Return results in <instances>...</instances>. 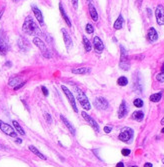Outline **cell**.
<instances>
[{"label": "cell", "instance_id": "cell-3", "mask_svg": "<svg viewBox=\"0 0 164 167\" xmlns=\"http://www.w3.org/2000/svg\"><path fill=\"white\" fill-rule=\"evenodd\" d=\"M33 43L39 48L40 51H41V53H42V55L45 57V58H51V53H50V51L48 50V48H47V46L45 45V43H44L40 38L34 37Z\"/></svg>", "mask_w": 164, "mask_h": 167}, {"label": "cell", "instance_id": "cell-41", "mask_svg": "<svg viewBox=\"0 0 164 167\" xmlns=\"http://www.w3.org/2000/svg\"><path fill=\"white\" fill-rule=\"evenodd\" d=\"M161 71H162V72H164V62H163L162 66H161Z\"/></svg>", "mask_w": 164, "mask_h": 167}, {"label": "cell", "instance_id": "cell-13", "mask_svg": "<svg viewBox=\"0 0 164 167\" xmlns=\"http://www.w3.org/2000/svg\"><path fill=\"white\" fill-rule=\"evenodd\" d=\"M8 52V44L5 40L4 35L0 34V54L1 55H5Z\"/></svg>", "mask_w": 164, "mask_h": 167}, {"label": "cell", "instance_id": "cell-17", "mask_svg": "<svg viewBox=\"0 0 164 167\" xmlns=\"http://www.w3.org/2000/svg\"><path fill=\"white\" fill-rule=\"evenodd\" d=\"M126 114H127L126 102L123 100L122 102H121L120 106H119V109H118V118H123Z\"/></svg>", "mask_w": 164, "mask_h": 167}, {"label": "cell", "instance_id": "cell-24", "mask_svg": "<svg viewBox=\"0 0 164 167\" xmlns=\"http://www.w3.org/2000/svg\"><path fill=\"white\" fill-rule=\"evenodd\" d=\"M12 124H13L14 128H15V131H17L18 133L21 134V135H24V134H25V132L23 131V129H22V127L20 126V124L18 123L16 120H13V121H12Z\"/></svg>", "mask_w": 164, "mask_h": 167}, {"label": "cell", "instance_id": "cell-44", "mask_svg": "<svg viewBox=\"0 0 164 167\" xmlns=\"http://www.w3.org/2000/svg\"><path fill=\"white\" fill-rule=\"evenodd\" d=\"M161 132H162V133H164V127L162 128V129H161Z\"/></svg>", "mask_w": 164, "mask_h": 167}, {"label": "cell", "instance_id": "cell-12", "mask_svg": "<svg viewBox=\"0 0 164 167\" xmlns=\"http://www.w3.org/2000/svg\"><path fill=\"white\" fill-rule=\"evenodd\" d=\"M93 46H94V49L96 50V52H99V53L102 52L103 49H104V44L98 36H95L93 38Z\"/></svg>", "mask_w": 164, "mask_h": 167}, {"label": "cell", "instance_id": "cell-18", "mask_svg": "<svg viewBox=\"0 0 164 167\" xmlns=\"http://www.w3.org/2000/svg\"><path fill=\"white\" fill-rule=\"evenodd\" d=\"M60 118H61V120H62V122H63V123H64V125H65L66 127L68 128V130H69V131H70V133L73 134V135H75V133H76V132H75V128H74L73 126H72V124L70 123V122L68 121V120L66 119V118L64 117L63 115L60 116Z\"/></svg>", "mask_w": 164, "mask_h": 167}, {"label": "cell", "instance_id": "cell-27", "mask_svg": "<svg viewBox=\"0 0 164 167\" xmlns=\"http://www.w3.org/2000/svg\"><path fill=\"white\" fill-rule=\"evenodd\" d=\"M161 97H162V92L155 93V94H152L150 96V101H152V102H158V101H160Z\"/></svg>", "mask_w": 164, "mask_h": 167}, {"label": "cell", "instance_id": "cell-16", "mask_svg": "<svg viewBox=\"0 0 164 167\" xmlns=\"http://www.w3.org/2000/svg\"><path fill=\"white\" fill-rule=\"evenodd\" d=\"M91 72V69L89 67H79V68L72 69V73L73 74H78V75H83V74H88Z\"/></svg>", "mask_w": 164, "mask_h": 167}, {"label": "cell", "instance_id": "cell-36", "mask_svg": "<svg viewBox=\"0 0 164 167\" xmlns=\"http://www.w3.org/2000/svg\"><path fill=\"white\" fill-rule=\"evenodd\" d=\"M24 84H25V82H21V83H20V84H18L16 87H14V90H18V89H20L22 86H23Z\"/></svg>", "mask_w": 164, "mask_h": 167}, {"label": "cell", "instance_id": "cell-21", "mask_svg": "<svg viewBox=\"0 0 164 167\" xmlns=\"http://www.w3.org/2000/svg\"><path fill=\"white\" fill-rule=\"evenodd\" d=\"M28 148H29V150H30V151H31V152H33V154H35V155L37 156V157L41 158V159H43V160H45V159H46V157H45V156H44L43 154H42L41 152H40L39 150H38L37 148L35 147V146H33V145H30V146H29V147H28Z\"/></svg>", "mask_w": 164, "mask_h": 167}, {"label": "cell", "instance_id": "cell-5", "mask_svg": "<svg viewBox=\"0 0 164 167\" xmlns=\"http://www.w3.org/2000/svg\"><path fill=\"white\" fill-rule=\"evenodd\" d=\"M120 49H121V60H120V64H119L120 65V68L123 69V70H128L130 68V64H129L127 52L123 46H120Z\"/></svg>", "mask_w": 164, "mask_h": 167}, {"label": "cell", "instance_id": "cell-6", "mask_svg": "<svg viewBox=\"0 0 164 167\" xmlns=\"http://www.w3.org/2000/svg\"><path fill=\"white\" fill-rule=\"evenodd\" d=\"M61 89H62V90H63L64 94H65V95H66V97H67L68 101H69L70 105H71L72 108H73L74 112H78V109H77V107H76L75 98H74L73 94H72V93H71V91H70L69 89L67 88V87L64 86V85H62V86H61Z\"/></svg>", "mask_w": 164, "mask_h": 167}, {"label": "cell", "instance_id": "cell-34", "mask_svg": "<svg viewBox=\"0 0 164 167\" xmlns=\"http://www.w3.org/2000/svg\"><path fill=\"white\" fill-rule=\"evenodd\" d=\"M41 90H42V92H43L44 96H47V95H48V90H47V88H46L45 86H42V87H41Z\"/></svg>", "mask_w": 164, "mask_h": 167}, {"label": "cell", "instance_id": "cell-4", "mask_svg": "<svg viewBox=\"0 0 164 167\" xmlns=\"http://www.w3.org/2000/svg\"><path fill=\"white\" fill-rule=\"evenodd\" d=\"M133 137V130L129 127L122 128L120 134H119L118 138L123 142H129Z\"/></svg>", "mask_w": 164, "mask_h": 167}, {"label": "cell", "instance_id": "cell-31", "mask_svg": "<svg viewBox=\"0 0 164 167\" xmlns=\"http://www.w3.org/2000/svg\"><path fill=\"white\" fill-rule=\"evenodd\" d=\"M156 79L161 83H164V72L162 73H159V74L156 75Z\"/></svg>", "mask_w": 164, "mask_h": 167}, {"label": "cell", "instance_id": "cell-26", "mask_svg": "<svg viewBox=\"0 0 164 167\" xmlns=\"http://www.w3.org/2000/svg\"><path fill=\"white\" fill-rule=\"evenodd\" d=\"M83 45H84L85 51H86V52L91 51V48H92V45H91L90 41H89V40L87 39L86 37H83Z\"/></svg>", "mask_w": 164, "mask_h": 167}, {"label": "cell", "instance_id": "cell-20", "mask_svg": "<svg viewBox=\"0 0 164 167\" xmlns=\"http://www.w3.org/2000/svg\"><path fill=\"white\" fill-rule=\"evenodd\" d=\"M123 22H124V19H123L122 15L120 14V15L118 16V18L116 19V21L114 22V25H113L114 29H116V30L121 29V28H122V26H123Z\"/></svg>", "mask_w": 164, "mask_h": 167}, {"label": "cell", "instance_id": "cell-46", "mask_svg": "<svg viewBox=\"0 0 164 167\" xmlns=\"http://www.w3.org/2000/svg\"><path fill=\"white\" fill-rule=\"evenodd\" d=\"M132 167H136V166H132Z\"/></svg>", "mask_w": 164, "mask_h": 167}, {"label": "cell", "instance_id": "cell-43", "mask_svg": "<svg viewBox=\"0 0 164 167\" xmlns=\"http://www.w3.org/2000/svg\"><path fill=\"white\" fill-rule=\"evenodd\" d=\"M2 13H3V11H2V10H0V17H1V15H2Z\"/></svg>", "mask_w": 164, "mask_h": 167}, {"label": "cell", "instance_id": "cell-33", "mask_svg": "<svg viewBox=\"0 0 164 167\" xmlns=\"http://www.w3.org/2000/svg\"><path fill=\"white\" fill-rule=\"evenodd\" d=\"M130 150L129 149H126V148H124V149L121 150V154H122L123 156H128L129 154H130Z\"/></svg>", "mask_w": 164, "mask_h": 167}, {"label": "cell", "instance_id": "cell-35", "mask_svg": "<svg viewBox=\"0 0 164 167\" xmlns=\"http://www.w3.org/2000/svg\"><path fill=\"white\" fill-rule=\"evenodd\" d=\"M103 130H104L105 133H109V132H111V130H112V127H111V126H105Z\"/></svg>", "mask_w": 164, "mask_h": 167}, {"label": "cell", "instance_id": "cell-38", "mask_svg": "<svg viewBox=\"0 0 164 167\" xmlns=\"http://www.w3.org/2000/svg\"><path fill=\"white\" fill-rule=\"evenodd\" d=\"M144 167H153V165L151 163H149V162H147V163L144 164Z\"/></svg>", "mask_w": 164, "mask_h": 167}, {"label": "cell", "instance_id": "cell-37", "mask_svg": "<svg viewBox=\"0 0 164 167\" xmlns=\"http://www.w3.org/2000/svg\"><path fill=\"white\" fill-rule=\"evenodd\" d=\"M116 167H124V163L123 162H118L116 164Z\"/></svg>", "mask_w": 164, "mask_h": 167}, {"label": "cell", "instance_id": "cell-7", "mask_svg": "<svg viewBox=\"0 0 164 167\" xmlns=\"http://www.w3.org/2000/svg\"><path fill=\"white\" fill-rule=\"evenodd\" d=\"M0 129H1L5 134L11 136V137H13V138L17 137V133H16L15 130H14L9 124L5 123V122H3L2 120H0Z\"/></svg>", "mask_w": 164, "mask_h": 167}, {"label": "cell", "instance_id": "cell-1", "mask_svg": "<svg viewBox=\"0 0 164 167\" xmlns=\"http://www.w3.org/2000/svg\"><path fill=\"white\" fill-rule=\"evenodd\" d=\"M22 30L25 32L28 35H38L40 33V29L37 26V24L35 23L33 19L30 16H28L25 19L22 26Z\"/></svg>", "mask_w": 164, "mask_h": 167}, {"label": "cell", "instance_id": "cell-14", "mask_svg": "<svg viewBox=\"0 0 164 167\" xmlns=\"http://www.w3.org/2000/svg\"><path fill=\"white\" fill-rule=\"evenodd\" d=\"M147 39L149 42H155L158 39V33L153 27L149 28L148 32H147Z\"/></svg>", "mask_w": 164, "mask_h": 167}, {"label": "cell", "instance_id": "cell-10", "mask_svg": "<svg viewBox=\"0 0 164 167\" xmlns=\"http://www.w3.org/2000/svg\"><path fill=\"white\" fill-rule=\"evenodd\" d=\"M81 115L83 116V118H84L85 120H86L87 122H88L89 124H90L91 126L93 127V129L95 130L96 132H99V125L97 124V122L95 121L94 119H93L91 116H89L88 114L86 113V112H84V111H82L81 112Z\"/></svg>", "mask_w": 164, "mask_h": 167}, {"label": "cell", "instance_id": "cell-2", "mask_svg": "<svg viewBox=\"0 0 164 167\" xmlns=\"http://www.w3.org/2000/svg\"><path fill=\"white\" fill-rule=\"evenodd\" d=\"M75 92H76V97H77V100L79 101V103L81 104V106L85 110H90L91 109V105L90 102H89L88 98L85 95V93L83 91L80 90L78 87H75Z\"/></svg>", "mask_w": 164, "mask_h": 167}, {"label": "cell", "instance_id": "cell-32", "mask_svg": "<svg viewBox=\"0 0 164 167\" xmlns=\"http://www.w3.org/2000/svg\"><path fill=\"white\" fill-rule=\"evenodd\" d=\"M44 118H45V120H46V122L47 123H52V118H51V116H50V114H48V113H44Z\"/></svg>", "mask_w": 164, "mask_h": 167}, {"label": "cell", "instance_id": "cell-30", "mask_svg": "<svg viewBox=\"0 0 164 167\" xmlns=\"http://www.w3.org/2000/svg\"><path fill=\"white\" fill-rule=\"evenodd\" d=\"M85 30H86V32L89 34H92L93 32H94V28H93V26L91 25V24H87L86 27H85Z\"/></svg>", "mask_w": 164, "mask_h": 167}, {"label": "cell", "instance_id": "cell-42", "mask_svg": "<svg viewBox=\"0 0 164 167\" xmlns=\"http://www.w3.org/2000/svg\"><path fill=\"white\" fill-rule=\"evenodd\" d=\"M161 124H162V125H164V117L162 118V120H161Z\"/></svg>", "mask_w": 164, "mask_h": 167}, {"label": "cell", "instance_id": "cell-39", "mask_svg": "<svg viewBox=\"0 0 164 167\" xmlns=\"http://www.w3.org/2000/svg\"><path fill=\"white\" fill-rule=\"evenodd\" d=\"M15 142H16V143H18V144H20V143L22 142V140H21V139H19V138H17V139L15 140Z\"/></svg>", "mask_w": 164, "mask_h": 167}, {"label": "cell", "instance_id": "cell-28", "mask_svg": "<svg viewBox=\"0 0 164 167\" xmlns=\"http://www.w3.org/2000/svg\"><path fill=\"white\" fill-rule=\"evenodd\" d=\"M117 84L120 85V86H125V85L128 84V79H127L125 76L119 77L118 80H117Z\"/></svg>", "mask_w": 164, "mask_h": 167}, {"label": "cell", "instance_id": "cell-25", "mask_svg": "<svg viewBox=\"0 0 164 167\" xmlns=\"http://www.w3.org/2000/svg\"><path fill=\"white\" fill-rule=\"evenodd\" d=\"M132 118L134 120H137V121H141L144 118V114H143L142 111H135L132 115Z\"/></svg>", "mask_w": 164, "mask_h": 167}, {"label": "cell", "instance_id": "cell-9", "mask_svg": "<svg viewBox=\"0 0 164 167\" xmlns=\"http://www.w3.org/2000/svg\"><path fill=\"white\" fill-rule=\"evenodd\" d=\"M156 22L159 25H164V7L162 5H158L155 9Z\"/></svg>", "mask_w": 164, "mask_h": 167}, {"label": "cell", "instance_id": "cell-19", "mask_svg": "<svg viewBox=\"0 0 164 167\" xmlns=\"http://www.w3.org/2000/svg\"><path fill=\"white\" fill-rule=\"evenodd\" d=\"M88 6H89V12H90V16H91V18H92V20L97 21V20H98V14H97V11H96V9H95V7L93 6L92 3H89Z\"/></svg>", "mask_w": 164, "mask_h": 167}, {"label": "cell", "instance_id": "cell-22", "mask_svg": "<svg viewBox=\"0 0 164 167\" xmlns=\"http://www.w3.org/2000/svg\"><path fill=\"white\" fill-rule=\"evenodd\" d=\"M59 9H60V13H61V15H62V17H63V19L65 20V22L67 23V25L69 26V27H71V22H70L69 18H68L67 14H66L65 11H64V9H63V7H62V4L61 3H59Z\"/></svg>", "mask_w": 164, "mask_h": 167}, {"label": "cell", "instance_id": "cell-29", "mask_svg": "<svg viewBox=\"0 0 164 167\" xmlns=\"http://www.w3.org/2000/svg\"><path fill=\"white\" fill-rule=\"evenodd\" d=\"M133 104H134V106L138 107V108H140V107L143 106V101L141 100L140 98H136L134 101H133Z\"/></svg>", "mask_w": 164, "mask_h": 167}, {"label": "cell", "instance_id": "cell-11", "mask_svg": "<svg viewBox=\"0 0 164 167\" xmlns=\"http://www.w3.org/2000/svg\"><path fill=\"white\" fill-rule=\"evenodd\" d=\"M61 32H62V34H63V39H64V42H65V46H66V48H67L68 51H69L72 48V45H73L72 39H71V37H70L69 33H68L65 29H61Z\"/></svg>", "mask_w": 164, "mask_h": 167}, {"label": "cell", "instance_id": "cell-45", "mask_svg": "<svg viewBox=\"0 0 164 167\" xmlns=\"http://www.w3.org/2000/svg\"><path fill=\"white\" fill-rule=\"evenodd\" d=\"M162 163L164 164V159H162Z\"/></svg>", "mask_w": 164, "mask_h": 167}, {"label": "cell", "instance_id": "cell-8", "mask_svg": "<svg viewBox=\"0 0 164 167\" xmlns=\"http://www.w3.org/2000/svg\"><path fill=\"white\" fill-rule=\"evenodd\" d=\"M94 106L96 107L99 110H106L109 106V103L104 97H97L94 99V102H93Z\"/></svg>", "mask_w": 164, "mask_h": 167}, {"label": "cell", "instance_id": "cell-15", "mask_svg": "<svg viewBox=\"0 0 164 167\" xmlns=\"http://www.w3.org/2000/svg\"><path fill=\"white\" fill-rule=\"evenodd\" d=\"M32 10H33V13L35 15V18L37 19V21L42 25L44 23V20H43V15L41 13V10H39V8L36 7L35 5H32Z\"/></svg>", "mask_w": 164, "mask_h": 167}, {"label": "cell", "instance_id": "cell-40", "mask_svg": "<svg viewBox=\"0 0 164 167\" xmlns=\"http://www.w3.org/2000/svg\"><path fill=\"white\" fill-rule=\"evenodd\" d=\"M77 2H78V1H73V3H74V6H75V8H77Z\"/></svg>", "mask_w": 164, "mask_h": 167}, {"label": "cell", "instance_id": "cell-23", "mask_svg": "<svg viewBox=\"0 0 164 167\" xmlns=\"http://www.w3.org/2000/svg\"><path fill=\"white\" fill-rule=\"evenodd\" d=\"M21 83V78L20 77H12V78L9 79L8 81V84L9 86H12V87H16L18 84Z\"/></svg>", "mask_w": 164, "mask_h": 167}]
</instances>
